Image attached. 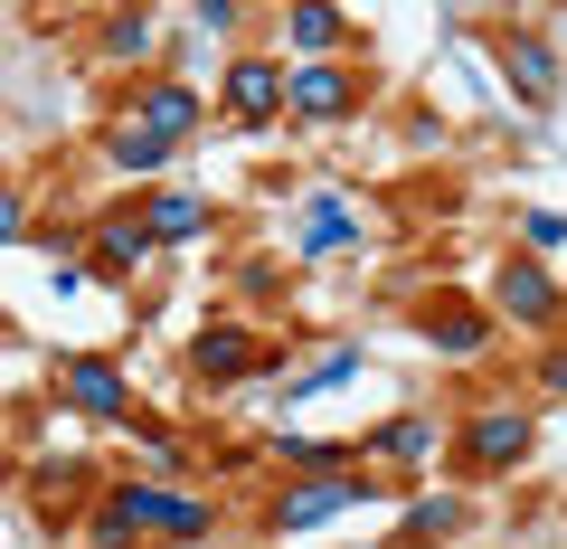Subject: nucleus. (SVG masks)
I'll list each match as a JSON object with an SVG mask.
<instances>
[{"label":"nucleus","mask_w":567,"mask_h":549,"mask_svg":"<svg viewBox=\"0 0 567 549\" xmlns=\"http://www.w3.org/2000/svg\"><path fill=\"white\" fill-rule=\"evenodd\" d=\"M284 39L303 48L312 67H331V48L350 39V20H341V10H293V20H284Z\"/></svg>","instance_id":"nucleus-15"},{"label":"nucleus","mask_w":567,"mask_h":549,"mask_svg":"<svg viewBox=\"0 0 567 549\" xmlns=\"http://www.w3.org/2000/svg\"><path fill=\"white\" fill-rule=\"evenodd\" d=\"M142 227H152V246H181L208 227V209L189 200V190H162V200H142Z\"/></svg>","instance_id":"nucleus-11"},{"label":"nucleus","mask_w":567,"mask_h":549,"mask_svg":"<svg viewBox=\"0 0 567 549\" xmlns=\"http://www.w3.org/2000/svg\"><path fill=\"white\" fill-rule=\"evenodd\" d=\"M152 29H162L152 10H114V20L95 29V58H114V67H142V58H152Z\"/></svg>","instance_id":"nucleus-12"},{"label":"nucleus","mask_w":567,"mask_h":549,"mask_svg":"<svg viewBox=\"0 0 567 549\" xmlns=\"http://www.w3.org/2000/svg\"><path fill=\"white\" fill-rule=\"evenodd\" d=\"M350 237V209H341V190H312V218H303V246H341Z\"/></svg>","instance_id":"nucleus-19"},{"label":"nucleus","mask_w":567,"mask_h":549,"mask_svg":"<svg viewBox=\"0 0 567 549\" xmlns=\"http://www.w3.org/2000/svg\"><path fill=\"white\" fill-rule=\"evenodd\" d=\"M520 455H529V417L520 407H483V417L464 427V465L473 474H511Z\"/></svg>","instance_id":"nucleus-4"},{"label":"nucleus","mask_w":567,"mask_h":549,"mask_svg":"<svg viewBox=\"0 0 567 549\" xmlns=\"http://www.w3.org/2000/svg\"><path fill=\"white\" fill-rule=\"evenodd\" d=\"M20 227H29V209H20V190H0V246L20 237Z\"/></svg>","instance_id":"nucleus-24"},{"label":"nucleus","mask_w":567,"mask_h":549,"mask_svg":"<svg viewBox=\"0 0 567 549\" xmlns=\"http://www.w3.org/2000/svg\"><path fill=\"white\" fill-rule=\"evenodd\" d=\"M502 67H511V85H520L529 104L558 95V67H548V48H539V39H511V48H502Z\"/></svg>","instance_id":"nucleus-17"},{"label":"nucleus","mask_w":567,"mask_h":549,"mask_svg":"<svg viewBox=\"0 0 567 549\" xmlns=\"http://www.w3.org/2000/svg\"><path fill=\"white\" fill-rule=\"evenodd\" d=\"M520 227H529V246H558V237H567V218H558V209H529Z\"/></svg>","instance_id":"nucleus-23"},{"label":"nucleus","mask_w":567,"mask_h":549,"mask_svg":"<svg viewBox=\"0 0 567 549\" xmlns=\"http://www.w3.org/2000/svg\"><path fill=\"white\" fill-rule=\"evenodd\" d=\"M454 530H464V502H445V492L406 511V540H454Z\"/></svg>","instance_id":"nucleus-20"},{"label":"nucleus","mask_w":567,"mask_h":549,"mask_svg":"<svg viewBox=\"0 0 567 549\" xmlns=\"http://www.w3.org/2000/svg\"><path fill=\"white\" fill-rule=\"evenodd\" d=\"M0 332H10V323H0Z\"/></svg>","instance_id":"nucleus-25"},{"label":"nucleus","mask_w":567,"mask_h":549,"mask_svg":"<svg viewBox=\"0 0 567 549\" xmlns=\"http://www.w3.org/2000/svg\"><path fill=\"white\" fill-rule=\"evenodd\" d=\"M492 313H511V323H558V285H548L539 265H502V275H492Z\"/></svg>","instance_id":"nucleus-7"},{"label":"nucleus","mask_w":567,"mask_h":549,"mask_svg":"<svg viewBox=\"0 0 567 549\" xmlns=\"http://www.w3.org/2000/svg\"><path fill=\"white\" fill-rule=\"evenodd\" d=\"M142 530H152V521H142V484H114L104 511H95V549H133Z\"/></svg>","instance_id":"nucleus-13"},{"label":"nucleus","mask_w":567,"mask_h":549,"mask_svg":"<svg viewBox=\"0 0 567 549\" xmlns=\"http://www.w3.org/2000/svg\"><path fill=\"white\" fill-rule=\"evenodd\" d=\"M189 369H199L208 388H227V379H246V369H256V332H237V323H208L199 342H189Z\"/></svg>","instance_id":"nucleus-9"},{"label":"nucleus","mask_w":567,"mask_h":549,"mask_svg":"<svg viewBox=\"0 0 567 549\" xmlns=\"http://www.w3.org/2000/svg\"><path fill=\"white\" fill-rule=\"evenodd\" d=\"M66 492H85V465H58V474H39V502H48V521H58V511H76Z\"/></svg>","instance_id":"nucleus-22"},{"label":"nucleus","mask_w":567,"mask_h":549,"mask_svg":"<svg viewBox=\"0 0 567 549\" xmlns=\"http://www.w3.org/2000/svg\"><path fill=\"white\" fill-rule=\"evenodd\" d=\"M199 114H208V104H199V85H181V77H171V85H142V95H133V114H123V123H142V133H162V143H181V133H199Z\"/></svg>","instance_id":"nucleus-6"},{"label":"nucleus","mask_w":567,"mask_h":549,"mask_svg":"<svg viewBox=\"0 0 567 549\" xmlns=\"http://www.w3.org/2000/svg\"><path fill=\"white\" fill-rule=\"evenodd\" d=\"M350 502H369V474L350 465V474H312V484H293L275 502V530H322L331 511H350Z\"/></svg>","instance_id":"nucleus-3"},{"label":"nucleus","mask_w":567,"mask_h":549,"mask_svg":"<svg viewBox=\"0 0 567 549\" xmlns=\"http://www.w3.org/2000/svg\"><path fill=\"white\" fill-rule=\"evenodd\" d=\"M350 369H360V350H322L312 369H293V379H284V398H322V388H341Z\"/></svg>","instance_id":"nucleus-18"},{"label":"nucleus","mask_w":567,"mask_h":549,"mask_svg":"<svg viewBox=\"0 0 567 549\" xmlns=\"http://www.w3.org/2000/svg\"><path fill=\"white\" fill-rule=\"evenodd\" d=\"M369 455H379V465H425V455H435V427H425V417H388V427L369 436Z\"/></svg>","instance_id":"nucleus-16"},{"label":"nucleus","mask_w":567,"mask_h":549,"mask_svg":"<svg viewBox=\"0 0 567 549\" xmlns=\"http://www.w3.org/2000/svg\"><path fill=\"white\" fill-rule=\"evenodd\" d=\"M284 114V58H237L227 67V123H275Z\"/></svg>","instance_id":"nucleus-5"},{"label":"nucleus","mask_w":567,"mask_h":549,"mask_svg":"<svg viewBox=\"0 0 567 549\" xmlns=\"http://www.w3.org/2000/svg\"><path fill=\"white\" fill-rule=\"evenodd\" d=\"M58 388L85 407V417H104V427H133V388H123V369L104 360V350H66V360H58Z\"/></svg>","instance_id":"nucleus-1"},{"label":"nucleus","mask_w":567,"mask_h":549,"mask_svg":"<svg viewBox=\"0 0 567 549\" xmlns=\"http://www.w3.org/2000/svg\"><path fill=\"white\" fill-rule=\"evenodd\" d=\"M142 521L162 530V540H208V530H218V502L171 492V484H142Z\"/></svg>","instance_id":"nucleus-8"},{"label":"nucleus","mask_w":567,"mask_h":549,"mask_svg":"<svg viewBox=\"0 0 567 549\" xmlns=\"http://www.w3.org/2000/svg\"><path fill=\"white\" fill-rule=\"evenodd\" d=\"M114 162H123V171H162L171 143H162V133H142V123H123V133H114Z\"/></svg>","instance_id":"nucleus-21"},{"label":"nucleus","mask_w":567,"mask_h":549,"mask_svg":"<svg viewBox=\"0 0 567 549\" xmlns=\"http://www.w3.org/2000/svg\"><path fill=\"white\" fill-rule=\"evenodd\" d=\"M142 256H152V227H142V209H114V218L95 227V275H133Z\"/></svg>","instance_id":"nucleus-10"},{"label":"nucleus","mask_w":567,"mask_h":549,"mask_svg":"<svg viewBox=\"0 0 567 549\" xmlns=\"http://www.w3.org/2000/svg\"><path fill=\"white\" fill-rule=\"evenodd\" d=\"M416 332H425V342H445V350H483L492 342V323H483V313H464V304H425Z\"/></svg>","instance_id":"nucleus-14"},{"label":"nucleus","mask_w":567,"mask_h":549,"mask_svg":"<svg viewBox=\"0 0 567 549\" xmlns=\"http://www.w3.org/2000/svg\"><path fill=\"white\" fill-rule=\"evenodd\" d=\"M360 95H369V77H350V67H293L284 77V114L293 123H341V114H360Z\"/></svg>","instance_id":"nucleus-2"}]
</instances>
